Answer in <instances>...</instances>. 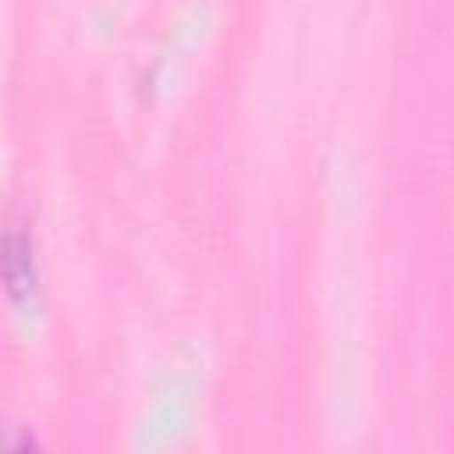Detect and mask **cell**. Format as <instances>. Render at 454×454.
Instances as JSON below:
<instances>
[{
    "label": "cell",
    "instance_id": "6da1fadb",
    "mask_svg": "<svg viewBox=\"0 0 454 454\" xmlns=\"http://www.w3.org/2000/svg\"><path fill=\"white\" fill-rule=\"evenodd\" d=\"M0 273L7 280V287L14 294H25L32 291V238L25 231H7L4 245H0Z\"/></svg>",
    "mask_w": 454,
    "mask_h": 454
}]
</instances>
